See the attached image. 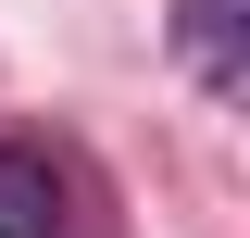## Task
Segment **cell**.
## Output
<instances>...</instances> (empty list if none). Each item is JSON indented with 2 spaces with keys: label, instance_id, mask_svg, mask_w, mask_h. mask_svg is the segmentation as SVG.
<instances>
[{
  "label": "cell",
  "instance_id": "1",
  "mask_svg": "<svg viewBox=\"0 0 250 238\" xmlns=\"http://www.w3.org/2000/svg\"><path fill=\"white\" fill-rule=\"evenodd\" d=\"M163 38H175V63L200 75V100L250 88V0H163Z\"/></svg>",
  "mask_w": 250,
  "mask_h": 238
},
{
  "label": "cell",
  "instance_id": "2",
  "mask_svg": "<svg viewBox=\"0 0 250 238\" xmlns=\"http://www.w3.org/2000/svg\"><path fill=\"white\" fill-rule=\"evenodd\" d=\"M0 238H62V163H50V138H0Z\"/></svg>",
  "mask_w": 250,
  "mask_h": 238
}]
</instances>
